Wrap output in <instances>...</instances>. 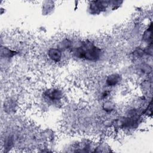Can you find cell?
Instances as JSON below:
<instances>
[{"instance_id":"1","label":"cell","mask_w":153,"mask_h":153,"mask_svg":"<svg viewBox=\"0 0 153 153\" xmlns=\"http://www.w3.org/2000/svg\"><path fill=\"white\" fill-rule=\"evenodd\" d=\"M74 54L79 59L95 62L100 59L102 50L99 47L95 45L94 43L84 41L76 48Z\"/></svg>"},{"instance_id":"3","label":"cell","mask_w":153,"mask_h":153,"mask_svg":"<svg viewBox=\"0 0 153 153\" xmlns=\"http://www.w3.org/2000/svg\"><path fill=\"white\" fill-rule=\"evenodd\" d=\"M109 1H92L90 5V11L91 14H98L103 11H106L109 5Z\"/></svg>"},{"instance_id":"2","label":"cell","mask_w":153,"mask_h":153,"mask_svg":"<svg viewBox=\"0 0 153 153\" xmlns=\"http://www.w3.org/2000/svg\"><path fill=\"white\" fill-rule=\"evenodd\" d=\"M44 95L46 100L51 103H57L62 99L63 96L62 91L56 88H48L44 93Z\"/></svg>"},{"instance_id":"5","label":"cell","mask_w":153,"mask_h":153,"mask_svg":"<svg viewBox=\"0 0 153 153\" xmlns=\"http://www.w3.org/2000/svg\"><path fill=\"white\" fill-rule=\"evenodd\" d=\"M121 80V76L118 74H112L109 75L106 79V84L108 87H115Z\"/></svg>"},{"instance_id":"4","label":"cell","mask_w":153,"mask_h":153,"mask_svg":"<svg viewBox=\"0 0 153 153\" xmlns=\"http://www.w3.org/2000/svg\"><path fill=\"white\" fill-rule=\"evenodd\" d=\"M47 55L48 58L53 62H59L62 59V52L58 48H50L48 50Z\"/></svg>"},{"instance_id":"6","label":"cell","mask_w":153,"mask_h":153,"mask_svg":"<svg viewBox=\"0 0 153 153\" xmlns=\"http://www.w3.org/2000/svg\"><path fill=\"white\" fill-rule=\"evenodd\" d=\"M109 96V90H105L104 91L102 92V95H101L102 99H106Z\"/></svg>"}]
</instances>
